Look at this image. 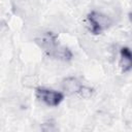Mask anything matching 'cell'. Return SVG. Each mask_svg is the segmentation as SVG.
Segmentation results:
<instances>
[{
	"instance_id": "6da1fadb",
	"label": "cell",
	"mask_w": 132,
	"mask_h": 132,
	"mask_svg": "<svg viewBox=\"0 0 132 132\" xmlns=\"http://www.w3.org/2000/svg\"><path fill=\"white\" fill-rule=\"evenodd\" d=\"M89 30L93 34H100L112 25V20L106 13L98 10H92L87 16Z\"/></svg>"
},
{
	"instance_id": "7a4b0ae2",
	"label": "cell",
	"mask_w": 132,
	"mask_h": 132,
	"mask_svg": "<svg viewBox=\"0 0 132 132\" xmlns=\"http://www.w3.org/2000/svg\"><path fill=\"white\" fill-rule=\"evenodd\" d=\"M65 94L60 91H56L53 89L48 88H43L39 87L35 90V97L37 100L42 102L43 104L51 106V107H56L58 106L64 99Z\"/></svg>"
},
{
	"instance_id": "3957f363",
	"label": "cell",
	"mask_w": 132,
	"mask_h": 132,
	"mask_svg": "<svg viewBox=\"0 0 132 132\" xmlns=\"http://www.w3.org/2000/svg\"><path fill=\"white\" fill-rule=\"evenodd\" d=\"M82 84L80 80L75 76H68L65 77L61 82V88L64 94L66 95H74L78 94Z\"/></svg>"
},
{
	"instance_id": "277c9868",
	"label": "cell",
	"mask_w": 132,
	"mask_h": 132,
	"mask_svg": "<svg viewBox=\"0 0 132 132\" xmlns=\"http://www.w3.org/2000/svg\"><path fill=\"white\" fill-rule=\"evenodd\" d=\"M119 65L123 72H128L132 69V50L126 46L120 50Z\"/></svg>"
},
{
	"instance_id": "5b68a950",
	"label": "cell",
	"mask_w": 132,
	"mask_h": 132,
	"mask_svg": "<svg viewBox=\"0 0 132 132\" xmlns=\"http://www.w3.org/2000/svg\"><path fill=\"white\" fill-rule=\"evenodd\" d=\"M93 93H94V90H93L92 88L82 85L81 88H80V90H79V92H78V95H79L81 98H84V99H89V98L92 97Z\"/></svg>"
},
{
	"instance_id": "8992f818",
	"label": "cell",
	"mask_w": 132,
	"mask_h": 132,
	"mask_svg": "<svg viewBox=\"0 0 132 132\" xmlns=\"http://www.w3.org/2000/svg\"><path fill=\"white\" fill-rule=\"evenodd\" d=\"M129 20H130V22L132 23V10L129 12Z\"/></svg>"
}]
</instances>
